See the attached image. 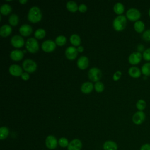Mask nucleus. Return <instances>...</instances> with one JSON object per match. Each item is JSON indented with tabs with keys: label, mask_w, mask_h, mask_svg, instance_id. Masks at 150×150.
<instances>
[{
	"label": "nucleus",
	"mask_w": 150,
	"mask_h": 150,
	"mask_svg": "<svg viewBox=\"0 0 150 150\" xmlns=\"http://www.w3.org/2000/svg\"><path fill=\"white\" fill-rule=\"evenodd\" d=\"M127 25V19L124 15H118L113 21L112 25L114 29L117 31L124 30Z\"/></svg>",
	"instance_id": "obj_2"
},
{
	"label": "nucleus",
	"mask_w": 150,
	"mask_h": 150,
	"mask_svg": "<svg viewBox=\"0 0 150 150\" xmlns=\"http://www.w3.org/2000/svg\"><path fill=\"white\" fill-rule=\"evenodd\" d=\"M142 39L146 42H150V29L144 31L142 35Z\"/></svg>",
	"instance_id": "obj_35"
},
{
	"label": "nucleus",
	"mask_w": 150,
	"mask_h": 150,
	"mask_svg": "<svg viewBox=\"0 0 150 150\" xmlns=\"http://www.w3.org/2000/svg\"><path fill=\"white\" fill-rule=\"evenodd\" d=\"M12 32V28L10 25L5 24L2 25L0 28V35L2 37L9 36Z\"/></svg>",
	"instance_id": "obj_21"
},
{
	"label": "nucleus",
	"mask_w": 150,
	"mask_h": 150,
	"mask_svg": "<svg viewBox=\"0 0 150 150\" xmlns=\"http://www.w3.org/2000/svg\"><path fill=\"white\" fill-rule=\"evenodd\" d=\"M78 54V51L76 47L73 46L67 47L65 50V55L66 57L70 60L74 59Z\"/></svg>",
	"instance_id": "obj_11"
},
{
	"label": "nucleus",
	"mask_w": 150,
	"mask_h": 150,
	"mask_svg": "<svg viewBox=\"0 0 150 150\" xmlns=\"http://www.w3.org/2000/svg\"><path fill=\"white\" fill-rule=\"evenodd\" d=\"M12 11L11 6L8 4H2L0 7V12L2 14L7 15L10 13Z\"/></svg>",
	"instance_id": "obj_23"
},
{
	"label": "nucleus",
	"mask_w": 150,
	"mask_h": 150,
	"mask_svg": "<svg viewBox=\"0 0 150 150\" xmlns=\"http://www.w3.org/2000/svg\"><path fill=\"white\" fill-rule=\"evenodd\" d=\"M19 32L20 33L24 36H27L31 34L32 32V28L30 25L28 24H23L19 28Z\"/></svg>",
	"instance_id": "obj_16"
},
{
	"label": "nucleus",
	"mask_w": 150,
	"mask_h": 150,
	"mask_svg": "<svg viewBox=\"0 0 150 150\" xmlns=\"http://www.w3.org/2000/svg\"><path fill=\"white\" fill-rule=\"evenodd\" d=\"M104 150H117L118 145L117 143L113 141H106L103 145Z\"/></svg>",
	"instance_id": "obj_18"
},
{
	"label": "nucleus",
	"mask_w": 150,
	"mask_h": 150,
	"mask_svg": "<svg viewBox=\"0 0 150 150\" xmlns=\"http://www.w3.org/2000/svg\"><path fill=\"white\" fill-rule=\"evenodd\" d=\"M140 150H150V144L148 143L143 144L141 146Z\"/></svg>",
	"instance_id": "obj_39"
},
{
	"label": "nucleus",
	"mask_w": 150,
	"mask_h": 150,
	"mask_svg": "<svg viewBox=\"0 0 150 150\" xmlns=\"http://www.w3.org/2000/svg\"><path fill=\"white\" fill-rule=\"evenodd\" d=\"M22 67L26 72L32 73L36 70L37 64L34 60L30 59H27L23 62Z\"/></svg>",
	"instance_id": "obj_4"
},
{
	"label": "nucleus",
	"mask_w": 150,
	"mask_h": 150,
	"mask_svg": "<svg viewBox=\"0 0 150 150\" xmlns=\"http://www.w3.org/2000/svg\"><path fill=\"white\" fill-rule=\"evenodd\" d=\"M21 78L23 80H28L29 79V75L28 72H23L21 75Z\"/></svg>",
	"instance_id": "obj_40"
},
{
	"label": "nucleus",
	"mask_w": 150,
	"mask_h": 150,
	"mask_svg": "<svg viewBox=\"0 0 150 150\" xmlns=\"http://www.w3.org/2000/svg\"><path fill=\"white\" fill-rule=\"evenodd\" d=\"M121 74H122V73H121V72L120 71L118 70V71H115V72L114 73V75H113V77H112L113 80H114V81H117V80H119V79H120V77H121Z\"/></svg>",
	"instance_id": "obj_37"
},
{
	"label": "nucleus",
	"mask_w": 150,
	"mask_h": 150,
	"mask_svg": "<svg viewBox=\"0 0 150 150\" xmlns=\"http://www.w3.org/2000/svg\"><path fill=\"white\" fill-rule=\"evenodd\" d=\"M146 107V103L145 100L139 99L136 103V107L138 111H143Z\"/></svg>",
	"instance_id": "obj_31"
},
{
	"label": "nucleus",
	"mask_w": 150,
	"mask_h": 150,
	"mask_svg": "<svg viewBox=\"0 0 150 150\" xmlns=\"http://www.w3.org/2000/svg\"><path fill=\"white\" fill-rule=\"evenodd\" d=\"M77 51L79 52H82L84 50V47L82 46H79L77 48Z\"/></svg>",
	"instance_id": "obj_41"
},
{
	"label": "nucleus",
	"mask_w": 150,
	"mask_h": 150,
	"mask_svg": "<svg viewBox=\"0 0 150 150\" xmlns=\"http://www.w3.org/2000/svg\"><path fill=\"white\" fill-rule=\"evenodd\" d=\"M69 142L68 139L65 137H61L58 140V144L62 148H66L69 145Z\"/></svg>",
	"instance_id": "obj_33"
},
{
	"label": "nucleus",
	"mask_w": 150,
	"mask_h": 150,
	"mask_svg": "<svg viewBox=\"0 0 150 150\" xmlns=\"http://www.w3.org/2000/svg\"><path fill=\"white\" fill-rule=\"evenodd\" d=\"M56 48V43L52 40H45L42 44V49L45 52H52Z\"/></svg>",
	"instance_id": "obj_8"
},
{
	"label": "nucleus",
	"mask_w": 150,
	"mask_h": 150,
	"mask_svg": "<svg viewBox=\"0 0 150 150\" xmlns=\"http://www.w3.org/2000/svg\"><path fill=\"white\" fill-rule=\"evenodd\" d=\"M94 86L91 82L86 81L82 84L81 86V91L84 94L90 93L93 89Z\"/></svg>",
	"instance_id": "obj_20"
},
{
	"label": "nucleus",
	"mask_w": 150,
	"mask_h": 150,
	"mask_svg": "<svg viewBox=\"0 0 150 150\" xmlns=\"http://www.w3.org/2000/svg\"><path fill=\"white\" fill-rule=\"evenodd\" d=\"M10 57L14 61L21 60L23 57V52L19 49L13 50L10 53Z\"/></svg>",
	"instance_id": "obj_17"
},
{
	"label": "nucleus",
	"mask_w": 150,
	"mask_h": 150,
	"mask_svg": "<svg viewBox=\"0 0 150 150\" xmlns=\"http://www.w3.org/2000/svg\"><path fill=\"white\" fill-rule=\"evenodd\" d=\"M8 21L11 25L16 26L18 25L19 22V17L16 14H15V13L11 14L9 17Z\"/></svg>",
	"instance_id": "obj_29"
},
{
	"label": "nucleus",
	"mask_w": 150,
	"mask_h": 150,
	"mask_svg": "<svg viewBox=\"0 0 150 150\" xmlns=\"http://www.w3.org/2000/svg\"><path fill=\"white\" fill-rule=\"evenodd\" d=\"M9 71L11 75L13 76H21L22 72V69L20 66L18 64H12L9 67Z\"/></svg>",
	"instance_id": "obj_14"
},
{
	"label": "nucleus",
	"mask_w": 150,
	"mask_h": 150,
	"mask_svg": "<svg viewBox=\"0 0 150 150\" xmlns=\"http://www.w3.org/2000/svg\"><path fill=\"white\" fill-rule=\"evenodd\" d=\"M46 35V31L42 28H39L34 33V36L37 39H42Z\"/></svg>",
	"instance_id": "obj_30"
},
{
	"label": "nucleus",
	"mask_w": 150,
	"mask_h": 150,
	"mask_svg": "<svg viewBox=\"0 0 150 150\" xmlns=\"http://www.w3.org/2000/svg\"><path fill=\"white\" fill-rule=\"evenodd\" d=\"M148 15H149V16L150 17V8H149V9L148 11Z\"/></svg>",
	"instance_id": "obj_43"
},
{
	"label": "nucleus",
	"mask_w": 150,
	"mask_h": 150,
	"mask_svg": "<svg viewBox=\"0 0 150 150\" xmlns=\"http://www.w3.org/2000/svg\"><path fill=\"white\" fill-rule=\"evenodd\" d=\"M42 14L40 8L36 6L30 8L28 13V20L33 23L40 21L42 19Z\"/></svg>",
	"instance_id": "obj_1"
},
{
	"label": "nucleus",
	"mask_w": 150,
	"mask_h": 150,
	"mask_svg": "<svg viewBox=\"0 0 150 150\" xmlns=\"http://www.w3.org/2000/svg\"><path fill=\"white\" fill-rule=\"evenodd\" d=\"M66 42V38L63 35H59L56 37L55 39V43L59 46H63Z\"/></svg>",
	"instance_id": "obj_32"
},
{
	"label": "nucleus",
	"mask_w": 150,
	"mask_h": 150,
	"mask_svg": "<svg viewBox=\"0 0 150 150\" xmlns=\"http://www.w3.org/2000/svg\"><path fill=\"white\" fill-rule=\"evenodd\" d=\"M87 7L86 6V4H81L79 6V8H78V10L81 12H84L87 11Z\"/></svg>",
	"instance_id": "obj_38"
},
{
	"label": "nucleus",
	"mask_w": 150,
	"mask_h": 150,
	"mask_svg": "<svg viewBox=\"0 0 150 150\" xmlns=\"http://www.w3.org/2000/svg\"><path fill=\"white\" fill-rule=\"evenodd\" d=\"M9 129L6 127H1L0 128V139L4 140L6 139L9 135Z\"/></svg>",
	"instance_id": "obj_28"
},
{
	"label": "nucleus",
	"mask_w": 150,
	"mask_h": 150,
	"mask_svg": "<svg viewBox=\"0 0 150 150\" xmlns=\"http://www.w3.org/2000/svg\"><path fill=\"white\" fill-rule=\"evenodd\" d=\"M145 114L142 111H138L132 116V122L136 125L141 124L145 119Z\"/></svg>",
	"instance_id": "obj_10"
},
{
	"label": "nucleus",
	"mask_w": 150,
	"mask_h": 150,
	"mask_svg": "<svg viewBox=\"0 0 150 150\" xmlns=\"http://www.w3.org/2000/svg\"><path fill=\"white\" fill-rule=\"evenodd\" d=\"M88 77L92 81H98L102 77L101 70L97 67H92L88 71Z\"/></svg>",
	"instance_id": "obj_5"
},
{
	"label": "nucleus",
	"mask_w": 150,
	"mask_h": 150,
	"mask_svg": "<svg viewBox=\"0 0 150 150\" xmlns=\"http://www.w3.org/2000/svg\"><path fill=\"white\" fill-rule=\"evenodd\" d=\"M141 70L145 76H150V62L144 64Z\"/></svg>",
	"instance_id": "obj_27"
},
{
	"label": "nucleus",
	"mask_w": 150,
	"mask_h": 150,
	"mask_svg": "<svg viewBox=\"0 0 150 150\" xmlns=\"http://www.w3.org/2000/svg\"><path fill=\"white\" fill-rule=\"evenodd\" d=\"M45 145L48 149H54L58 145V141L54 136L50 135L46 138Z\"/></svg>",
	"instance_id": "obj_7"
},
{
	"label": "nucleus",
	"mask_w": 150,
	"mask_h": 150,
	"mask_svg": "<svg viewBox=\"0 0 150 150\" xmlns=\"http://www.w3.org/2000/svg\"><path fill=\"white\" fill-rule=\"evenodd\" d=\"M127 18L131 21H137L141 18V14L139 11L136 8H130L126 12Z\"/></svg>",
	"instance_id": "obj_6"
},
{
	"label": "nucleus",
	"mask_w": 150,
	"mask_h": 150,
	"mask_svg": "<svg viewBox=\"0 0 150 150\" xmlns=\"http://www.w3.org/2000/svg\"><path fill=\"white\" fill-rule=\"evenodd\" d=\"M66 8L67 9L72 12H76L77 10H78L79 6H77L76 2H75L73 1H69L66 4Z\"/></svg>",
	"instance_id": "obj_24"
},
{
	"label": "nucleus",
	"mask_w": 150,
	"mask_h": 150,
	"mask_svg": "<svg viewBox=\"0 0 150 150\" xmlns=\"http://www.w3.org/2000/svg\"><path fill=\"white\" fill-rule=\"evenodd\" d=\"M26 47L29 52L32 53H36L39 50L38 42L35 38H30L26 40Z\"/></svg>",
	"instance_id": "obj_3"
},
{
	"label": "nucleus",
	"mask_w": 150,
	"mask_h": 150,
	"mask_svg": "<svg viewBox=\"0 0 150 150\" xmlns=\"http://www.w3.org/2000/svg\"><path fill=\"white\" fill-rule=\"evenodd\" d=\"M11 42L13 46H14L16 48H19L23 46L24 39L21 36L15 35L12 37Z\"/></svg>",
	"instance_id": "obj_12"
},
{
	"label": "nucleus",
	"mask_w": 150,
	"mask_h": 150,
	"mask_svg": "<svg viewBox=\"0 0 150 150\" xmlns=\"http://www.w3.org/2000/svg\"><path fill=\"white\" fill-rule=\"evenodd\" d=\"M134 30L138 33H142L145 29V24L142 21H137L134 24Z\"/></svg>",
	"instance_id": "obj_22"
},
{
	"label": "nucleus",
	"mask_w": 150,
	"mask_h": 150,
	"mask_svg": "<svg viewBox=\"0 0 150 150\" xmlns=\"http://www.w3.org/2000/svg\"><path fill=\"white\" fill-rule=\"evenodd\" d=\"M142 58V54L141 52H132L128 57V62L130 64L135 65L137 64L141 61Z\"/></svg>",
	"instance_id": "obj_9"
},
{
	"label": "nucleus",
	"mask_w": 150,
	"mask_h": 150,
	"mask_svg": "<svg viewBox=\"0 0 150 150\" xmlns=\"http://www.w3.org/2000/svg\"><path fill=\"white\" fill-rule=\"evenodd\" d=\"M70 41L74 46H79L81 43L80 37L77 34H73L70 37Z\"/></svg>",
	"instance_id": "obj_25"
},
{
	"label": "nucleus",
	"mask_w": 150,
	"mask_h": 150,
	"mask_svg": "<svg viewBox=\"0 0 150 150\" xmlns=\"http://www.w3.org/2000/svg\"><path fill=\"white\" fill-rule=\"evenodd\" d=\"M77 65L80 69H85L88 67V59L86 56H80L77 62Z\"/></svg>",
	"instance_id": "obj_15"
},
{
	"label": "nucleus",
	"mask_w": 150,
	"mask_h": 150,
	"mask_svg": "<svg viewBox=\"0 0 150 150\" xmlns=\"http://www.w3.org/2000/svg\"><path fill=\"white\" fill-rule=\"evenodd\" d=\"M94 89L96 90V91L97 92H98V93H100V92H102L104 89V84L101 82V81H97L95 84H94Z\"/></svg>",
	"instance_id": "obj_34"
},
{
	"label": "nucleus",
	"mask_w": 150,
	"mask_h": 150,
	"mask_svg": "<svg viewBox=\"0 0 150 150\" xmlns=\"http://www.w3.org/2000/svg\"><path fill=\"white\" fill-rule=\"evenodd\" d=\"M82 148L81 141L77 138L71 140L67 146V150H81Z\"/></svg>",
	"instance_id": "obj_13"
},
{
	"label": "nucleus",
	"mask_w": 150,
	"mask_h": 150,
	"mask_svg": "<svg viewBox=\"0 0 150 150\" xmlns=\"http://www.w3.org/2000/svg\"><path fill=\"white\" fill-rule=\"evenodd\" d=\"M23 52H24V53H25V52H26V50H23Z\"/></svg>",
	"instance_id": "obj_44"
},
{
	"label": "nucleus",
	"mask_w": 150,
	"mask_h": 150,
	"mask_svg": "<svg viewBox=\"0 0 150 150\" xmlns=\"http://www.w3.org/2000/svg\"><path fill=\"white\" fill-rule=\"evenodd\" d=\"M142 57L146 61H150V47L146 49L143 52Z\"/></svg>",
	"instance_id": "obj_36"
},
{
	"label": "nucleus",
	"mask_w": 150,
	"mask_h": 150,
	"mask_svg": "<svg viewBox=\"0 0 150 150\" xmlns=\"http://www.w3.org/2000/svg\"><path fill=\"white\" fill-rule=\"evenodd\" d=\"M114 11L119 15H121L124 11V6L121 2H117L114 6Z\"/></svg>",
	"instance_id": "obj_26"
},
{
	"label": "nucleus",
	"mask_w": 150,
	"mask_h": 150,
	"mask_svg": "<svg viewBox=\"0 0 150 150\" xmlns=\"http://www.w3.org/2000/svg\"><path fill=\"white\" fill-rule=\"evenodd\" d=\"M141 70L136 66H132L128 69L129 75L133 78H138L141 75Z\"/></svg>",
	"instance_id": "obj_19"
},
{
	"label": "nucleus",
	"mask_w": 150,
	"mask_h": 150,
	"mask_svg": "<svg viewBox=\"0 0 150 150\" xmlns=\"http://www.w3.org/2000/svg\"><path fill=\"white\" fill-rule=\"evenodd\" d=\"M19 2L22 4H25L27 2V0H19Z\"/></svg>",
	"instance_id": "obj_42"
}]
</instances>
